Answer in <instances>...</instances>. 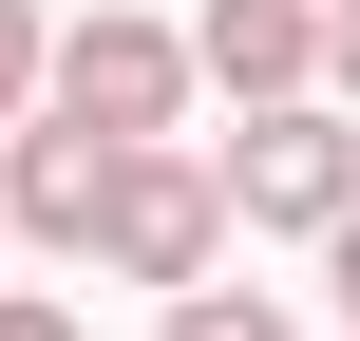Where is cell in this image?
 Segmentation results:
<instances>
[{
	"label": "cell",
	"mask_w": 360,
	"mask_h": 341,
	"mask_svg": "<svg viewBox=\"0 0 360 341\" xmlns=\"http://www.w3.org/2000/svg\"><path fill=\"white\" fill-rule=\"evenodd\" d=\"M323 95H360V0H323Z\"/></svg>",
	"instance_id": "9c48e42d"
},
{
	"label": "cell",
	"mask_w": 360,
	"mask_h": 341,
	"mask_svg": "<svg viewBox=\"0 0 360 341\" xmlns=\"http://www.w3.org/2000/svg\"><path fill=\"white\" fill-rule=\"evenodd\" d=\"M323 266H342V341H360V209H342V228H323Z\"/></svg>",
	"instance_id": "30bf717a"
},
{
	"label": "cell",
	"mask_w": 360,
	"mask_h": 341,
	"mask_svg": "<svg viewBox=\"0 0 360 341\" xmlns=\"http://www.w3.org/2000/svg\"><path fill=\"white\" fill-rule=\"evenodd\" d=\"M0 341H76V304H38V285H0Z\"/></svg>",
	"instance_id": "ba28073f"
},
{
	"label": "cell",
	"mask_w": 360,
	"mask_h": 341,
	"mask_svg": "<svg viewBox=\"0 0 360 341\" xmlns=\"http://www.w3.org/2000/svg\"><path fill=\"white\" fill-rule=\"evenodd\" d=\"M38 76H57V19H38V0H0V114H38Z\"/></svg>",
	"instance_id": "52a82bcc"
},
{
	"label": "cell",
	"mask_w": 360,
	"mask_h": 341,
	"mask_svg": "<svg viewBox=\"0 0 360 341\" xmlns=\"http://www.w3.org/2000/svg\"><path fill=\"white\" fill-rule=\"evenodd\" d=\"M190 76H209V57H190L171 19L95 0V19H57V76H38V95H57V114H95V133H171V114H190Z\"/></svg>",
	"instance_id": "3957f363"
},
{
	"label": "cell",
	"mask_w": 360,
	"mask_h": 341,
	"mask_svg": "<svg viewBox=\"0 0 360 341\" xmlns=\"http://www.w3.org/2000/svg\"><path fill=\"white\" fill-rule=\"evenodd\" d=\"M209 171H228V228H304V247H323L360 209V95H323V76H304V95H247V133H228Z\"/></svg>",
	"instance_id": "6da1fadb"
},
{
	"label": "cell",
	"mask_w": 360,
	"mask_h": 341,
	"mask_svg": "<svg viewBox=\"0 0 360 341\" xmlns=\"http://www.w3.org/2000/svg\"><path fill=\"white\" fill-rule=\"evenodd\" d=\"M95 266H114V285H209V266H228V171L171 152V133H133V171H114V209H95Z\"/></svg>",
	"instance_id": "7a4b0ae2"
},
{
	"label": "cell",
	"mask_w": 360,
	"mask_h": 341,
	"mask_svg": "<svg viewBox=\"0 0 360 341\" xmlns=\"http://www.w3.org/2000/svg\"><path fill=\"white\" fill-rule=\"evenodd\" d=\"M114 171H133V133H95V114H0V228L19 247H95V209H114Z\"/></svg>",
	"instance_id": "277c9868"
},
{
	"label": "cell",
	"mask_w": 360,
	"mask_h": 341,
	"mask_svg": "<svg viewBox=\"0 0 360 341\" xmlns=\"http://www.w3.org/2000/svg\"><path fill=\"white\" fill-rule=\"evenodd\" d=\"M152 341H304V323H285L266 285H228V266H209V285H171V304H152Z\"/></svg>",
	"instance_id": "8992f818"
},
{
	"label": "cell",
	"mask_w": 360,
	"mask_h": 341,
	"mask_svg": "<svg viewBox=\"0 0 360 341\" xmlns=\"http://www.w3.org/2000/svg\"><path fill=\"white\" fill-rule=\"evenodd\" d=\"M190 57H209L228 95H304V76H323V0H209Z\"/></svg>",
	"instance_id": "5b68a950"
}]
</instances>
